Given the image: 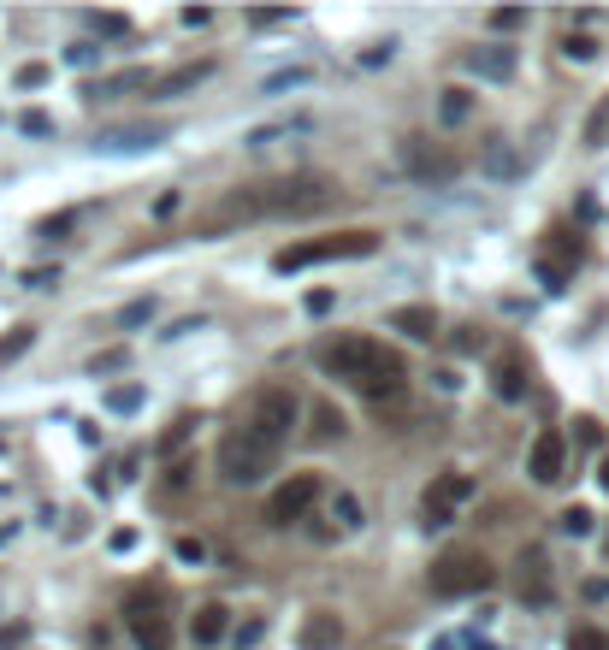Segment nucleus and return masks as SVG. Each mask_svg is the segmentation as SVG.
Instances as JSON below:
<instances>
[{
  "label": "nucleus",
  "mask_w": 609,
  "mask_h": 650,
  "mask_svg": "<svg viewBox=\"0 0 609 650\" xmlns=\"http://www.w3.org/2000/svg\"><path fill=\"white\" fill-rule=\"evenodd\" d=\"M491 580H497V568L479 550H444L432 562V591L438 597H479V591H491Z\"/></svg>",
  "instance_id": "5"
},
{
  "label": "nucleus",
  "mask_w": 609,
  "mask_h": 650,
  "mask_svg": "<svg viewBox=\"0 0 609 650\" xmlns=\"http://www.w3.org/2000/svg\"><path fill=\"white\" fill-rule=\"evenodd\" d=\"M125 627H131L136 650H172L178 645V627H172L160 591H136L131 603H125Z\"/></svg>",
  "instance_id": "6"
},
{
  "label": "nucleus",
  "mask_w": 609,
  "mask_h": 650,
  "mask_svg": "<svg viewBox=\"0 0 609 650\" xmlns=\"http://www.w3.org/2000/svg\"><path fill=\"white\" fill-rule=\"evenodd\" d=\"M521 24H527L521 6H497V12H491V30H521Z\"/></svg>",
  "instance_id": "26"
},
{
  "label": "nucleus",
  "mask_w": 609,
  "mask_h": 650,
  "mask_svg": "<svg viewBox=\"0 0 609 650\" xmlns=\"http://www.w3.org/2000/svg\"><path fill=\"white\" fill-rule=\"evenodd\" d=\"M568 650H609V633L604 627H574L568 633Z\"/></svg>",
  "instance_id": "24"
},
{
  "label": "nucleus",
  "mask_w": 609,
  "mask_h": 650,
  "mask_svg": "<svg viewBox=\"0 0 609 650\" xmlns=\"http://www.w3.org/2000/svg\"><path fill=\"white\" fill-rule=\"evenodd\" d=\"M586 148H609V95L592 107V119H586Z\"/></svg>",
  "instance_id": "21"
},
{
  "label": "nucleus",
  "mask_w": 609,
  "mask_h": 650,
  "mask_svg": "<svg viewBox=\"0 0 609 650\" xmlns=\"http://www.w3.org/2000/svg\"><path fill=\"white\" fill-rule=\"evenodd\" d=\"M338 526H361V503L355 497H338Z\"/></svg>",
  "instance_id": "29"
},
{
  "label": "nucleus",
  "mask_w": 609,
  "mask_h": 650,
  "mask_svg": "<svg viewBox=\"0 0 609 650\" xmlns=\"http://www.w3.org/2000/svg\"><path fill=\"white\" fill-rule=\"evenodd\" d=\"M30 337H36V331H30V325H24V331H18V337H6V343H0V361H12V355H24V349H30Z\"/></svg>",
  "instance_id": "28"
},
{
  "label": "nucleus",
  "mask_w": 609,
  "mask_h": 650,
  "mask_svg": "<svg viewBox=\"0 0 609 650\" xmlns=\"http://www.w3.org/2000/svg\"><path fill=\"white\" fill-rule=\"evenodd\" d=\"M136 396H142V390H136V385H125V390H113V408H136Z\"/></svg>",
  "instance_id": "34"
},
{
  "label": "nucleus",
  "mask_w": 609,
  "mask_h": 650,
  "mask_svg": "<svg viewBox=\"0 0 609 650\" xmlns=\"http://www.w3.org/2000/svg\"><path fill=\"white\" fill-rule=\"evenodd\" d=\"M207 71H213L207 60H196V65H178V71L154 77V89H148V95H160V101H166V95H184V89H196V83H202Z\"/></svg>",
  "instance_id": "16"
},
{
  "label": "nucleus",
  "mask_w": 609,
  "mask_h": 650,
  "mask_svg": "<svg viewBox=\"0 0 609 650\" xmlns=\"http://www.w3.org/2000/svg\"><path fill=\"white\" fill-rule=\"evenodd\" d=\"M562 461H568V438H562L556 426H544L539 438H533V450H527V473H533L539 485H556V479H562Z\"/></svg>",
  "instance_id": "11"
},
{
  "label": "nucleus",
  "mask_w": 609,
  "mask_h": 650,
  "mask_svg": "<svg viewBox=\"0 0 609 650\" xmlns=\"http://www.w3.org/2000/svg\"><path fill=\"white\" fill-rule=\"evenodd\" d=\"M391 331H403L414 343H432V337H438V314H432V308H397V314H391Z\"/></svg>",
  "instance_id": "15"
},
{
  "label": "nucleus",
  "mask_w": 609,
  "mask_h": 650,
  "mask_svg": "<svg viewBox=\"0 0 609 650\" xmlns=\"http://www.w3.org/2000/svg\"><path fill=\"white\" fill-rule=\"evenodd\" d=\"M190 432H196V414H178V420L160 432V455H178L184 444H190Z\"/></svg>",
  "instance_id": "20"
},
{
  "label": "nucleus",
  "mask_w": 609,
  "mask_h": 650,
  "mask_svg": "<svg viewBox=\"0 0 609 650\" xmlns=\"http://www.w3.org/2000/svg\"><path fill=\"white\" fill-rule=\"evenodd\" d=\"M580 255H586V243H580L574 231H550V237H544V255H539V278L550 290H562L568 272L580 266Z\"/></svg>",
  "instance_id": "9"
},
{
  "label": "nucleus",
  "mask_w": 609,
  "mask_h": 650,
  "mask_svg": "<svg viewBox=\"0 0 609 650\" xmlns=\"http://www.w3.org/2000/svg\"><path fill=\"white\" fill-rule=\"evenodd\" d=\"M148 314H154V302H131V308H125V325H136V320H148Z\"/></svg>",
  "instance_id": "33"
},
{
  "label": "nucleus",
  "mask_w": 609,
  "mask_h": 650,
  "mask_svg": "<svg viewBox=\"0 0 609 650\" xmlns=\"http://www.w3.org/2000/svg\"><path fill=\"white\" fill-rule=\"evenodd\" d=\"M474 497V479L468 473H438L432 485H426V497H420V520H426V532L432 526H450L456 520V509Z\"/></svg>",
  "instance_id": "7"
},
{
  "label": "nucleus",
  "mask_w": 609,
  "mask_h": 650,
  "mask_svg": "<svg viewBox=\"0 0 609 650\" xmlns=\"http://www.w3.org/2000/svg\"><path fill=\"white\" fill-rule=\"evenodd\" d=\"M379 249V231L355 225V231H332V237H308V243H290L272 255V272H302V266H320V260H367Z\"/></svg>",
  "instance_id": "4"
},
{
  "label": "nucleus",
  "mask_w": 609,
  "mask_h": 650,
  "mask_svg": "<svg viewBox=\"0 0 609 650\" xmlns=\"http://www.w3.org/2000/svg\"><path fill=\"white\" fill-rule=\"evenodd\" d=\"M338 184L320 172H296V178H267V184H243L231 190L213 213L202 219V231H225L237 219H302V213H326L338 201Z\"/></svg>",
  "instance_id": "2"
},
{
  "label": "nucleus",
  "mask_w": 609,
  "mask_h": 650,
  "mask_svg": "<svg viewBox=\"0 0 609 650\" xmlns=\"http://www.w3.org/2000/svg\"><path fill=\"white\" fill-rule=\"evenodd\" d=\"M403 160H408V172L420 178V184H450L456 178V154H444V148H426V136H408L403 142Z\"/></svg>",
  "instance_id": "10"
},
{
  "label": "nucleus",
  "mask_w": 609,
  "mask_h": 650,
  "mask_svg": "<svg viewBox=\"0 0 609 650\" xmlns=\"http://www.w3.org/2000/svg\"><path fill=\"white\" fill-rule=\"evenodd\" d=\"M18 83H24V89H36V83H48V65H24V71H18Z\"/></svg>",
  "instance_id": "31"
},
{
  "label": "nucleus",
  "mask_w": 609,
  "mask_h": 650,
  "mask_svg": "<svg viewBox=\"0 0 609 650\" xmlns=\"http://www.w3.org/2000/svg\"><path fill=\"white\" fill-rule=\"evenodd\" d=\"M598 479H604V491H609V461H604V467H598Z\"/></svg>",
  "instance_id": "35"
},
{
  "label": "nucleus",
  "mask_w": 609,
  "mask_h": 650,
  "mask_svg": "<svg viewBox=\"0 0 609 650\" xmlns=\"http://www.w3.org/2000/svg\"><path fill=\"white\" fill-rule=\"evenodd\" d=\"M515 568H521V574H515V585H521V597H527V603H539V609H544V603L556 597V585H550V556H544L539 544H527Z\"/></svg>",
  "instance_id": "12"
},
{
  "label": "nucleus",
  "mask_w": 609,
  "mask_h": 650,
  "mask_svg": "<svg viewBox=\"0 0 609 650\" xmlns=\"http://www.w3.org/2000/svg\"><path fill=\"white\" fill-rule=\"evenodd\" d=\"M562 532L568 538H586L592 532V509H562Z\"/></svg>",
  "instance_id": "25"
},
{
  "label": "nucleus",
  "mask_w": 609,
  "mask_h": 650,
  "mask_svg": "<svg viewBox=\"0 0 609 650\" xmlns=\"http://www.w3.org/2000/svg\"><path fill=\"white\" fill-rule=\"evenodd\" d=\"M479 77H491V83H503V77H515V48H474L468 54Z\"/></svg>",
  "instance_id": "17"
},
{
  "label": "nucleus",
  "mask_w": 609,
  "mask_h": 650,
  "mask_svg": "<svg viewBox=\"0 0 609 650\" xmlns=\"http://www.w3.org/2000/svg\"><path fill=\"white\" fill-rule=\"evenodd\" d=\"M314 361H320V373H326V379H343L349 390H361L367 402H397V396H403V385H408L403 355H397V349H385L379 337H361V331L320 343V349H314Z\"/></svg>",
  "instance_id": "3"
},
{
  "label": "nucleus",
  "mask_w": 609,
  "mask_h": 650,
  "mask_svg": "<svg viewBox=\"0 0 609 650\" xmlns=\"http://www.w3.org/2000/svg\"><path fill=\"white\" fill-rule=\"evenodd\" d=\"M190 639H196V645H219V639H225V603H202V609H196Z\"/></svg>",
  "instance_id": "18"
},
{
  "label": "nucleus",
  "mask_w": 609,
  "mask_h": 650,
  "mask_svg": "<svg viewBox=\"0 0 609 650\" xmlns=\"http://www.w3.org/2000/svg\"><path fill=\"white\" fill-rule=\"evenodd\" d=\"M468 113H474V95H468V89H444V101H438V119H444V125H462Z\"/></svg>",
  "instance_id": "19"
},
{
  "label": "nucleus",
  "mask_w": 609,
  "mask_h": 650,
  "mask_svg": "<svg viewBox=\"0 0 609 650\" xmlns=\"http://www.w3.org/2000/svg\"><path fill=\"white\" fill-rule=\"evenodd\" d=\"M562 54H568V60H598V36L568 30V36H562Z\"/></svg>",
  "instance_id": "23"
},
{
  "label": "nucleus",
  "mask_w": 609,
  "mask_h": 650,
  "mask_svg": "<svg viewBox=\"0 0 609 650\" xmlns=\"http://www.w3.org/2000/svg\"><path fill=\"white\" fill-rule=\"evenodd\" d=\"M314 438H320V444H326V438H343V414L332 408V402L314 408Z\"/></svg>",
  "instance_id": "22"
},
{
  "label": "nucleus",
  "mask_w": 609,
  "mask_h": 650,
  "mask_svg": "<svg viewBox=\"0 0 609 650\" xmlns=\"http://www.w3.org/2000/svg\"><path fill=\"white\" fill-rule=\"evenodd\" d=\"M261 639H267V621H243V627H237V650L261 645Z\"/></svg>",
  "instance_id": "27"
},
{
  "label": "nucleus",
  "mask_w": 609,
  "mask_h": 650,
  "mask_svg": "<svg viewBox=\"0 0 609 650\" xmlns=\"http://www.w3.org/2000/svg\"><path fill=\"white\" fill-rule=\"evenodd\" d=\"M296 645H302V650H338L343 645V621L332 615V609H308V615H302Z\"/></svg>",
  "instance_id": "13"
},
{
  "label": "nucleus",
  "mask_w": 609,
  "mask_h": 650,
  "mask_svg": "<svg viewBox=\"0 0 609 650\" xmlns=\"http://www.w3.org/2000/svg\"><path fill=\"white\" fill-rule=\"evenodd\" d=\"M178 556H184V562H202L207 544H202V538H178Z\"/></svg>",
  "instance_id": "30"
},
{
  "label": "nucleus",
  "mask_w": 609,
  "mask_h": 650,
  "mask_svg": "<svg viewBox=\"0 0 609 650\" xmlns=\"http://www.w3.org/2000/svg\"><path fill=\"white\" fill-rule=\"evenodd\" d=\"M491 390H497L503 402H521V396H527V361H521L515 349L497 355V367H491Z\"/></svg>",
  "instance_id": "14"
},
{
  "label": "nucleus",
  "mask_w": 609,
  "mask_h": 650,
  "mask_svg": "<svg viewBox=\"0 0 609 650\" xmlns=\"http://www.w3.org/2000/svg\"><path fill=\"white\" fill-rule=\"evenodd\" d=\"M296 414H302V402L290 385H261L249 396V408L237 414V426L219 438V473L231 485H261L290 444Z\"/></svg>",
  "instance_id": "1"
},
{
  "label": "nucleus",
  "mask_w": 609,
  "mask_h": 650,
  "mask_svg": "<svg viewBox=\"0 0 609 650\" xmlns=\"http://www.w3.org/2000/svg\"><path fill=\"white\" fill-rule=\"evenodd\" d=\"M314 503H320V473H290V479L267 497V520L272 526H296Z\"/></svg>",
  "instance_id": "8"
},
{
  "label": "nucleus",
  "mask_w": 609,
  "mask_h": 650,
  "mask_svg": "<svg viewBox=\"0 0 609 650\" xmlns=\"http://www.w3.org/2000/svg\"><path fill=\"white\" fill-rule=\"evenodd\" d=\"M184 485H190V461H178V467L166 473V491H184Z\"/></svg>",
  "instance_id": "32"
}]
</instances>
